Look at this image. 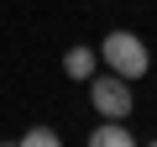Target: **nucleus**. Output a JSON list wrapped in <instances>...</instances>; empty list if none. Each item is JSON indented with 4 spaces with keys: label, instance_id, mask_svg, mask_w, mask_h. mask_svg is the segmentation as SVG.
<instances>
[{
    "label": "nucleus",
    "instance_id": "nucleus-2",
    "mask_svg": "<svg viewBox=\"0 0 157 147\" xmlns=\"http://www.w3.org/2000/svg\"><path fill=\"white\" fill-rule=\"evenodd\" d=\"M89 105H94L100 121H126L136 110V89H131V79H121V74L105 68V74L89 79Z\"/></svg>",
    "mask_w": 157,
    "mask_h": 147
},
{
    "label": "nucleus",
    "instance_id": "nucleus-1",
    "mask_svg": "<svg viewBox=\"0 0 157 147\" xmlns=\"http://www.w3.org/2000/svg\"><path fill=\"white\" fill-rule=\"evenodd\" d=\"M100 63L110 68V74H121V79H147V68H152V53H147V42L136 37V32H105V42H100Z\"/></svg>",
    "mask_w": 157,
    "mask_h": 147
},
{
    "label": "nucleus",
    "instance_id": "nucleus-3",
    "mask_svg": "<svg viewBox=\"0 0 157 147\" xmlns=\"http://www.w3.org/2000/svg\"><path fill=\"white\" fill-rule=\"evenodd\" d=\"M94 63H100V47H89V42H73V47L63 53V74H68V79H78V84L94 79Z\"/></svg>",
    "mask_w": 157,
    "mask_h": 147
},
{
    "label": "nucleus",
    "instance_id": "nucleus-7",
    "mask_svg": "<svg viewBox=\"0 0 157 147\" xmlns=\"http://www.w3.org/2000/svg\"><path fill=\"white\" fill-rule=\"evenodd\" d=\"M0 147H11V142H0Z\"/></svg>",
    "mask_w": 157,
    "mask_h": 147
},
{
    "label": "nucleus",
    "instance_id": "nucleus-4",
    "mask_svg": "<svg viewBox=\"0 0 157 147\" xmlns=\"http://www.w3.org/2000/svg\"><path fill=\"white\" fill-rule=\"evenodd\" d=\"M89 147H136V137L126 131V121H100L89 131Z\"/></svg>",
    "mask_w": 157,
    "mask_h": 147
},
{
    "label": "nucleus",
    "instance_id": "nucleus-5",
    "mask_svg": "<svg viewBox=\"0 0 157 147\" xmlns=\"http://www.w3.org/2000/svg\"><path fill=\"white\" fill-rule=\"evenodd\" d=\"M16 147H63V137H58L52 126H32V131L16 142Z\"/></svg>",
    "mask_w": 157,
    "mask_h": 147
},
{
    "label": "nucleus",
    "instance_id": "nucleus-6",
    "mask_svg": "<svg viewBox=\"0 0 157 147\" xmlns=\"http://www.w3.org/2000/svg\"><path fill=\"white\" fill-rule=\"evenodd\" d=\"M147 147H157V137H152V142H147Z\"/></svg>",
    "mask_w": 157,
    "mask_h": 147
}]
</instances>
